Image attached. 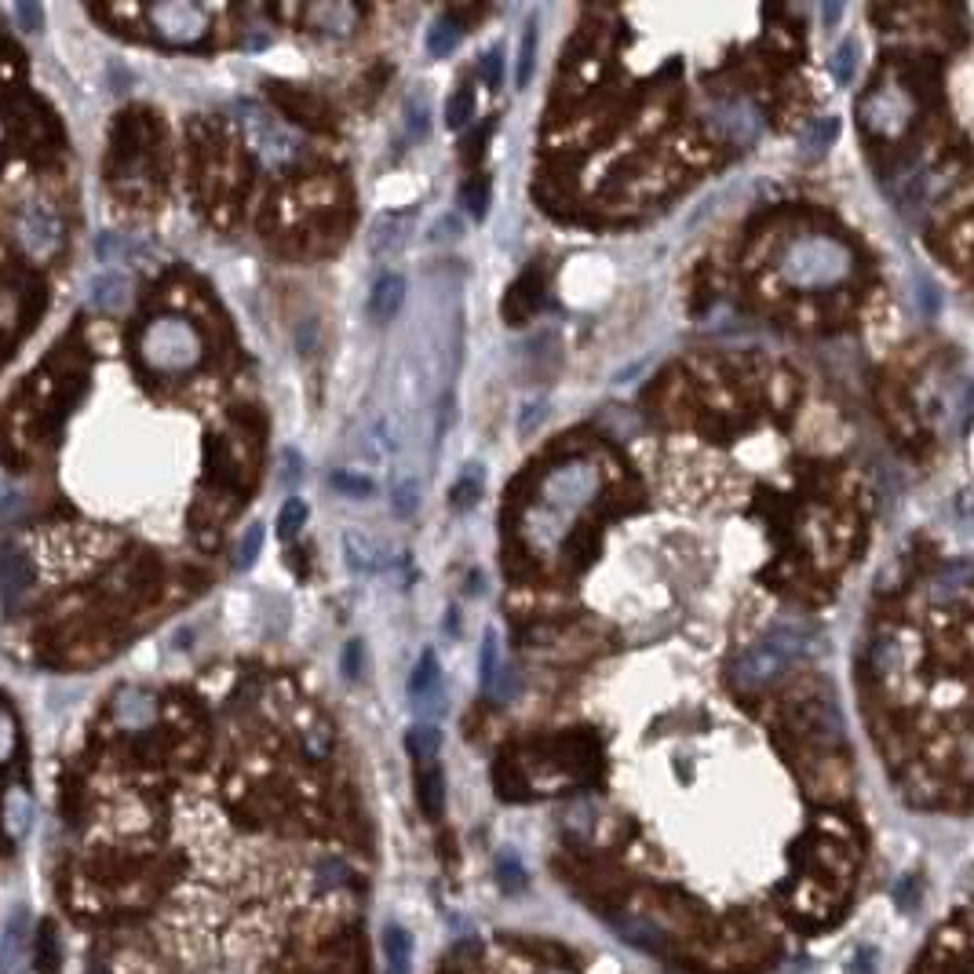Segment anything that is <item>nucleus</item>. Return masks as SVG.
Wrapping results in <instances>:
<instances>
[{
  "mask_svg": "<svg viewBox=\"0 0 974 974\" xmlns=\"http://www.w3.org/2000/svg\"><path fill=\"white\" fill-rule=\"evenodd\" d=\"M810 650V632L799 624H778L756 646H748L734 664V683L741 690H763L778 683L781 675Z\"/></svg>",
  "mask_w": 974,
  "mask_h": 974,
  "instance_id": "1",
  "label": "nucleus"
},
{
  "mask_svg": "<svg viewBox=\"0 0 974 974\" xmlns=\"http://www.w3.org/2000/svg\"><path fill=\"white\" fill-rule=\"evenodd\" d=\"M139 358H143L150 373L183 376L205 358V343H201V336H197V329L187 318L161 314L139 336Z\"/></svg>",
  "mask_w": 974,
  "mask_h": 974,
  "instance_id": "2",
  "label": "nucleus"
},
{
  "mask_svg": "<svg viewBox=\"0 0 974 974\" xmlns=\"http://www.w3.org/2000/svg\"><path fill=\"white\" fill-rule=\"evenodd\" d=\"M854 256L836 238H803L781 256V278L792 289H832L850 278Z\"/></svg>",
  "mask_w": 974,
  "mask_h": 974,
  "instance_id": "3",
  "label": "nucleus"
},
{
  "mask_svg": "<svg viewBox=\"0 0 974 974\" xmlns=\"http://www.w3.org/2000/svg\"><path fill=\"white\" fill-rule=\"evenodd\" d=\"M241 125H245V135H249L252 154L260 157V165L270 168V172H281V168H289L300 157V143L292 139L289 128L281 125L278 117H270L267 110H260L256 103L241 106Z\"/></svg>",
  "mask_w": 974,
  "mask_h": 974,
  "instance_id": "4",
  "label": "nucleus"
},
{
  "mask_svg": "<svg viewBox=\"0 0 974 974\" xmlns=\"http://www.w3.org/2000/svg\"><path fill=\"white\" fill-rule=\"evenodd\" d=\"M15 238H19V249L33 263H48L63 245V223L48 205L26 201L19 208V216H15Z\"/></svg>",
  "mask_w": 974,
  "mask_h": 974,
  "instance_id": "5",
  "label": "nucleus"
},
{
  "mask_svg": "<svg viewBox=\"0 0 974 974\" xmlns=\"http://www.w3.org/2000/svg\"><path fill=\"white\" fill-rule=\"evenodd\" d=\"M146 19L154 26V33L168 44H194L197 37H205L208 15L197 4H154L146 8Z\"/></svg>",
  "mask_w": 974,
  "mask_h": 974,
  "instance_id": "6",
  "label": "nucleus"
},
{
  "mask_svg": "<svg viewBox=\"0 0 974 974\" xmlns=\"http://www.w3.org/2000/svg\"><path fill=\"white\" fill-rule=\"evenodd\" d=\"M30 960V909L15 905L0 927V974H26Z\"/></svg>",
  "mask_w": 974,
  "mask_h": 974,
  "instance_id": "7",
  "label": "nucleus"
},
{
  "mask_svg": "<svg viewBox=\"0 0 974 974\" xmlns=\"http://www.w3.org/2000/svg\"><path fill=\"white\" fill-rule=\"evenodd\" d=\"M33 584V562L26 555L19 540H4L0 544V602L4 606H15V602L30 591Z\"/></svg>",
  "mask_w": 974,
  "mask_h": 974,
  "instance_id": "8",
  "label": "nucleus"
},
{
  "mask_svg": "<svg viewBox=\"0 0 974 974\" xmlns=\"http://www.w3.org/2000/svg\"><path fill=\"white\" fill-rule=\"evenodd\" d=\"M0 825L11 843L26 840V832L33 829V796L22 785H11L0 799Z\"/></svg>",
  "mask_w": 974,
  "mask_h": 974,
  "instance_id": "9",
  "label": "nucleus"
},
{
  "mask_svg": "<svg viewBox=\"0 0 974 974\" xmlns=\"http://www.w3.org/2000/svg\"><path fill=\"white\" fill-rule=\"evenodd\" d=\"M402 303H405V278L402 274H384L373 285V292H369V318H373V325L394 322L398 311H402Z\"/></svg>",
  "mask_w": 974,
  "mask_h": 974,
  "instance_id": "10",
  "label": "nucleus"
},
{
  "mask_svg": "<svg viewBox=\"0 0 974 974\" xmlns=\"http://www.w3.org/2000/svg\"><path fill=\"white\" fill-rule=\"evenodd\" d=\"M114 715L117 723L125 730H146V726L157 719V701L146 690H135V686H125L114 701Z\"/></svg>",
  "mask_w": 974,
  "mask_h": 974,
  "instance_id": "11",
  "label": "nucleus"
},
{
  "mask_svg": "<svg viewBox=\"0 0 974 974\" xmlns=\"http://www.w3.org/2000/svg\"><path fill=\"white\" fill-rule=\"evenodd\" d=\"M88 300H92L95 311L117 314V311H125L128 300H132V285H128L125 274H117V270H106V274H99V278H92V289H88Z\"/></svg>",
  "mask_w": 974,
  "mask_h": 974,
  "instance_id": "12",
  "label": "nucleus"
},
{
  "mask_svg": "<svg viewBox=\"0 0 974 974\" xmlns=\"http://www.w3.org/2000/svg\"><path fill=\"white\" fill-rule=\"evenodd\" d=\"M409 694L416 697V705L438 708V697H442V664H438L435 650L420 653V661L413 668V679H409Z\"/></svg>",
  "mask_w": 974,
  "mask_h": 974,
  "instance_id": "13",
  "label": "nucleus"
},
{
  "mask_svg": "<svg viewBox=\"0 0 974 974\" xmlns=\"http://www.w3.org/2000/svg\"><path fill=\"white\" fill-rule=\"evenodd\" d=\"M409 223H413V212H391V216H380L369 230V245H373L376 256H387V252H398L409 238Z\"/></svg>",
  "mask_w": 974,
  "mask_h": 974,
  "instance_id": "14",
  "label": "nucleus"
},
{
  "mask_svg": "<svg viewBox=\"0 0 974 974\" xmlns=\"http://www.w3.org/2000/svg\"><path fill=\"white\" fill-rule=\"evenodd\" d=\"M343 555H347V566L354 573H376L384 566V551L376 544L369 533H358V529H347L343 533Z\"/></svg>",
  "mask_w": 974,
  "mask_h": 974,
  "instance_id": "15",
  "label": "nucleus"
},
{
  "mask_svg": "<svg viewBox=\"0 0 974 974\" xmlns=\"http://www.w3.org/2000/svg\"><path fill=\"white\" fill-rule=\"evenodd\" d=\"M384 964L387 974H413V938L398 923L384 927Z\"/></svg>",
  "mask_w": 974,
  "mask_h": 974,
  "instance_id": "16",
  "label": "nucleus"
},
{
  "mask_svg": "<svg viewBox=\"0 0 974 974\" xmlns=\"http://www.w3.org/2000/svg\"><path fill=\"white\" fill-rule=\"evenodd\" d=\"M416 796H420V810H424L427 818L431 821L442 818V807H446V778H442V770L435 763H427V770L420 774Z\"/></svg>",
  "mask_w": 974,
  "mask_h": 974,
  "instance_id": "17",
  "label": "nucleus"
},
{
  "mask_svg": "<svg viewBox=\"0 0 974 974\" xmlns=\"http://www.w3.org/2000/svg\"><path fill=\"white\" fill-rule=\"evenodd\" d=\"M143 252H146V245L132 241L128 234H99V241H95V256H99L103 263H110V267H117V263H135Z\"/></svg>",
  "mask_w": 974,
  "mask_h": 974,
  "instance_id": "18",
  "label": "nucleus"
},
{
  "mask_svg": "<svg viewBox=\"0 0 974 974\" xmlns=\"http://www.w3.org/2000/svg\"><path fill=\"white\" fill-rule=\"evenodd\" d=\"M460 37H464V26H460L453 15H442V19H435L431 22V30H427V52L435 55V59H446L449 52H456Z\"/></svg>",
  "mask_w": 974,
  "mask_h": 974,
  "instance_id": "19",
  "label": "nucleus"
},
{
  "mask_svg": "<svg viewBox=\"0 0 974 974\" xmlns=\"http://www.w3.org/2000/svg\"><path fill=\"white\" fill-rule=\"evenodd\" d=\"M482 497V467L467 464V471L453 482L449 489V508L453 511H471Z\"/></svg>",
  "mask_w": 974,
  "mask_h": 974,
  "instance_id": "20",
  "label": "nucleus"
},
{
  "mask_svg": "<svg viewBox=\"0 0 974 974\" xmlns=\"http://www.w3.org/2000/svg\"><path fill=\"white\" fill-rule=\"evenodd\" d=\"M405 748H409V756L420 759V763H435L438 748H442V730H438L435 723L413 726L409 737H405Z\"/></svg>",
  "mask_w": 974,
  "mask_h": 974,
  "instance_id": "21",
  "label": "nucleus"
},
{
  "mask_svg": "<svg viewBox=\"0 0 974 974\" xmlns=\"http://www.w3.org/2000/svg\"><path fill=\"white\" fill-rule=\"evenodd\" d=\"M33 960H37V971H41V974H59L63 953H59L55 923H41V931H37V949H33Z\"/></svg>",
  "mask_w": 974,
  "mask_h": 974,
  "instance_id": "22",
  "label": "nucleus"
},
{
  "mask_svg": "<svg viewBox=\"0 0 974 974\" xmlns=\"http://www.w3.org/2000/svg\"><path fill=\"white\" fill-rule=\"evenodd\" d=\"M420 508V482L416 478H402L391 486V515L394 519H413V511Z\"/></svg>",
  "mask_w": 974,
  "mask_h": 974,
  "instance_id": "23",
  "label": "nucleus"
},
{
  "mask_svg": "<svg viewBox=\"0 0 974 974\" xmlns=\"http://www.w3.org/2000/svg\"><path fill=\"white\" fill-rule=\"evenodd\" d=\"M533 63H537V19L526 22L519 44V70H515V88H526L533 77Z\"/></svg>",
  "mask_w": 974,
  "mask_h": 974,
  "instance_id": "24",
  "label": "nucleus"
},
{
  "mask_svg": "<svg viewBox=\"0 0 974 974\" xmlns=\"http://www.w3.org/2000/svg\"><path fill=\"white\" fill-rule=\"evenodd\" d=\"M260 551H263V522H252V526L245 529L241 544H238L234 570H252V566H256V559H260Z\"/></svg>",
  "mask_w": 974,
  "mask_h": 974,
  "instance_id": "25",
  "label": "nucleus"
},
{
  "mask_svg": "<svg viewBox=\"0 0 974 974\" xmlns=\"http://www.w3.org/2000/svg\"><path fill=\"white\" fill-rule=\"evenodd\" d=\"M471 114H475V95H471V88H460V92L449 95V103H446V125L449 128H464L467 121H471Z\"/></svg>",
  "mask_w": 974,
  "mask_h": 974,
  "instance_id": "26",
  "label": "nucleus"
},
{
  "mask_svg": "<svg viewBox=\"0 0 974 974\" xmlns=\"http://www.w3.org/2000/svg\"><path fill=\"white\" fill-rule=\"evenodd\" d=\"M15 748H19V723H15L8 705H0V767L11 763Z\"/></svg>",
  "mask_w": 974,
  "mask_h": 974,
  "instance_id": "27",
  "label": "nucleus"
},
{
  "mask_svg": "<svg viewBox=\"0 0 974 974\" xmlns=\"http://www.w3.org/2000/svg\"><path fill=\"white\" fill-rule=\"evenodd\" d=\"M497 632H486V643H482V661H478V679H482V690H493L497 683Z\"/></svg>",
  "mask_w": 974,
  "mask_h": 974,
  "instance_id": "28",
  "label": "nucleus"
},
{
  "mask_svg": "<svg viewBox=\"0 0 974 974\" xmlns=\"http://www.w3.org/2000/svg\"><path fill=\"white\" fill-rule=\"evenodd\" d=\"M332 486L340 489V493H347V497H354V500H365V497H373V478H362V475H351V471H336V475L329 478Z\"/></svg>",
  "mask_w": 974,
  "mask_h": 974,
  "instance_id": "29",
  "label": "nucleus"
},
{
  "mask_svg": "<svg viewBox=\"0 0 974 974\" xmlns=\"http://www.w3.org/2000/svg\"><path fill=\"white\" fill-rule=\"evenodd\" d=\"M303 522H307V504H303V500L292 497L289 504L281 508V515H278V533H281V537H285V540L296 537V533H300Z\"/></svg>",
  "mask_w": 974,
  "mask_h": 974,
  "instance_id": "30",
  "label": "nucleus"
},
{
  "mask_svg": "<svg viewBox=\"0 0 974 974\" xmlns=\"http://www.w3.org/2000/svg\"><path fill=\"white\" fill-rule=\"evenodd\" d=\"M854 63H858V44L843 41L840 48H836V55H832V73H836V81L847 84L850 77H854Z\"/></svg>",
  "mask_w": 974,
  "mask_h": 974,
  "instance_id": "31",
  "label": "nucleus"
},
{
  "mask_svg": "<svg viewBox=\"0 0 974 974\" xmlns=\"http://www.w3.org/2000/svg\"><path fill=\"white\" fill-rule=\"evenodd\" d=\"M497 872H500V880H504V887H511V891H522V887H526V872H522L519 858H515L511 850L508 854H500Z\"/></svg>",
  "mask_w": 974,
  "mask_h": 974,
  "instance_id": "32",
  "label": "nucleus"
},
{
  "mask_svg": "<svg viewBox=\"0 0 974 974\" xmlns=\"http://www.w3.org/2000/svg\"><path fill=\"white\" fill-rule=\"evenodd\" d=\"M464 201H467V212H471V216H475V219H486V212H489V183H486V179H478V183H467Z\"/></svg>",
  "mask_w": 974,
  "mask_h": 974,
  "instance_id": "33",
  "label": "nucleus"
},
{
  "mask_svg": "<svg viewBox=\"0 0 974 974\" xmlns=\"http://www.w3.org/2000/svg\"><path fill=\"white\" fill-rule=\"evenodd\" d=\"M836 128H840V125H836V117H821L818 125L810 128V135H807V150H810V154H821V150H825V146H829L832 139H836Z\"/></svg>",
  "mask_w": 974,
  "mask_h": 974,
  "instance_id": "34",
  "label": "nucleus"
},
{
  "mask_svg": "<svg viewBox=\"0 0 974 974\" xmlns=\"http://www.w3.org/2000/svg\"><path fill=\"white\" fill-rule=\"evenodd\" d=\"M15 19H19V26L26 33H41L44 30V8L37 4V0H22V4H15Z\"/></svg>",
  "mask_w": 974,
  "mask_h": 974,
  "instance_id": "35",
  "label": "nucleus"
},
{
  "mask_svg": "<svg viewBox=\"0 0 974 974\" xmlns=\"http://www.w3.org/2000/svg\"><path fill=\"white\" fill-rule=\"evenodd\" d=\"M460 234H464V223H460V216H456V212H449V216H442L435 227L427 230V241H435V245H438V241H456Z\"/></svg>",
  "mask_w": 974,
  "mask_h": 974,
  "instance_id": "36",
  "label": "nucleus"
},
{
  "mask_svg": "<svg viewBox=\"0 0 974 974\" xmlns=\"http://www.w3.org/2000/svg\"><path fill=\"white\" fill-rule=\"evenodd\" d=\"M544 416H548V405H544V402H529L526 409H522V416H519V435L522 438L533 435V431H537V427L544 424Z\"/></svg>",
  "mask_w": 974,
  "mask_h": 974,
  "instance_id": "37",
  "label": "nucleus"
},
{
  "mask_svg": "<svg viewBox=\"0 0 974 974\" xmlns=\"http://www.w3.org/2000/svg\"><path fill=\"white\" fill-rule=\"evenodd\" d=\"M482 81H486L489 88H500V81H504V55H500V48H493V52L486 55V63H482Z\"/></svg>",
  "mask_w": 974,
  "mask_h": 974,
  "instance_id": "38",
  "label": "nucleus"
},
{
  "mask_svg": "<svg viewBox=\"0 0 974 974\" xmlns=\"http://www.w3.org/2000/svg\"><path fill=\"white\" fill-rule=\"evenodd\" d=\"M281 464H285V467H281V482H285V486H296V482H300V475H303V460H300V453H296V449H285V453H281Z\"/></svg>",
  "mask_w": 974,
  "mask_h": 974,
  "instance_id": "39",
  "label": "nucleus"
},
{
  "mask_svg": "<svg viewBox=\"0 0 974 974\" xmlns=\"http://www.w3.org/2000/svg\"><path fill=\"white\" fill-rule=\"evenodd\" d=\"M343 675H347V679H358V675H362V643H358V639L347 643V653H343Z\"/></svg>",
  "mask_w": 974,
  "mask_h": 974,
  "instance_id": "40",
  "label": "nucleus"
},
{
  "mask_svg": "<svg viewBox=\"0 0 974 974\" xmlns=\"http://www.w3.org/2000/svg\"><path fill=\"white\" fill-rule=\"evenodd\" d=\"M850 974H876V956L872 949H858L854 960H850Z\"/></svg>",
  "mask_w": 974,
  "mask_h": 974,
  "instance_id": "41",
  "label": "nucleus"
},
{
  "mask_svg": "<svg viewBox=\"0 0 974 974\" xmlns=\"http://www.w3.org/2000/svg\"><path fill=\"white\" fill-rule=\"evenodd\" d=\"M821 15H825V22H836V19H840V4H825V11H821Z\"/></svg>",
  "mask_w": 974,
  "mask_h": 974,
  "instance_id": "42",
  "label": "nucleus"
},
{
  "mask_svg": "<svg viewBox=\"0 0 974 974\" xmlns=\"http://www.w3.org/2000/svg\"><path fill=\"white\" fill-rule=\"evenodd\" d=\"M88 974H110V971H106V967H92Z\"/></svg>",
  "mask_w": 974,
  "mask_h": 974,
  "instance_id": "43",
  "label": "nucleus"
}]
</instances>
